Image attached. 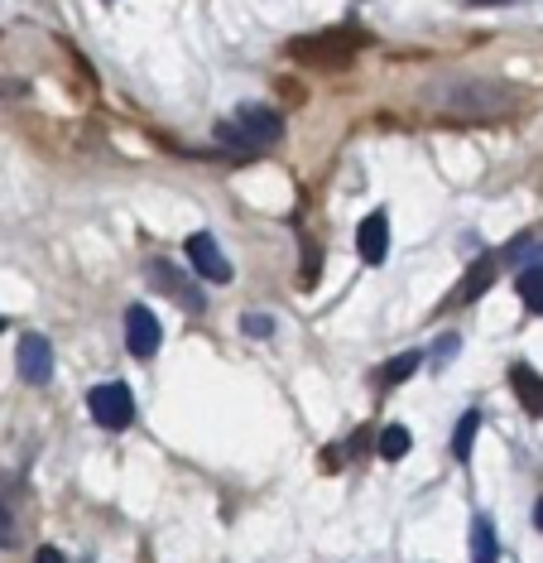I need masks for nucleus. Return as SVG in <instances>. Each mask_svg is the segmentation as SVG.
<instances>
[{
	"mask_svg": "<svg viewBox=\"0 0 543 563\" xmlns=\"http://www.w3.org/2000/svg\"><path fill=\"white\" fill-rule=\"evenodd\" d=\"M284 135V121L275 117L269 107H261V101H245V107H236V117L217 125V140H226V145H275V140Z\"/></svg>",
	"mask_w": 543,
	"mask_h": 563,
	"instance_id": "1",
	"label": "nucleus"
},
{
	"mask_svg": "<svg viewBox=\"0 0 543 563\" xmlns=\"http://www.w3.org/2000/svg\"><path fill=\"white\" fill-rule=\"evenodd\" d=\"M361 44H366L361 30H332V34H313V40H293L289 54L303 63H318V68H346Z\"/></svg>",
	"mask_w": 543,
	"mask_h": 563,
	"instance_id": "2",
	"label": "nucleus"
},
{
	"mask_svg": "<svg viewBox=\"0 0 543 563\" xmlns=\"http://www.w3.org/2000/svg\"><path fill=\"white\" fill-rule=\"evenodd\" d=\"M443 107L457 111V117H496V111L510 107V87H496V82H452L443 92Z\"/></svg>",
	"mask_w": 543,
	"mask_h": 563,
	"instance_id": "3",
	"label": "nucleus"
},
{
	"mask_svg": "<svg viewBox=\"0 0 543 563\" xmlns=\"http://www.w3.org/2000/svg\"><path fill=\"white\" fill-rule=\"evenodd\" d=\"M87 409H92V419L101 429H125L135 419V395L121 380H107V386H97L87 395Z\"/></svg>",
	"mask_w": 543,
	"mask_h": 563,
	"instance_id": "4",
	"label": "nucleus"
},
{
	"mask_svg": "<svg viewBox=\"0 0 543 563\" xmlns=\"http://www.w3.org/2000/svg\"><path fill=\"white\" fill-rule=\"evenodd\" d=\"M184 251H188V265H192V271H198L202 279H212V285H226V279H231V261H226L222 246H217V241L207 236V232H192Z\"/></svg>",
	"mask_w": 543,
	"mask_h": 563,
	"instance_id": "5",
	"label": "nucleus"
},
{
	"mask_svg": "<svg viewBox=\"0 0 543 563\" xmlns=\"http://www.w3.org/2000/svg\"><path fill=\"white\" fill-rule=\"evenodd\" d=\"M15 366H20V376L30 380V386H44V380L54 376V347H48L38 332H24L20 347H15Z\"/></svg>",
	"mask_w": 543,
	"mask_h": 563,
	"instance_id": "6",
	"label": "nucleus"
},
{
	"mask_svg": "<svg viewBox=\"0 0 543 563\" xmlns=\"http://www.w3.org/2000/svg\"><path fill=\"white\" fill-rule=\"evenodd\" d=\"M159 318H154L145 303H131V309H125V347H131L135 356H154L159 352Z\"/></svg>",
	"mask_w": 543,
	"mask_h": 563,
	"instance_id": "7",
	"label": "nucleus"
},
{
	"mask_svg": "<svg viewBox=\"0 0 543 563\" xmlns=\"http://www.w3.org/2000/svg\"><path fill=\"white\" fill-rule=\"evenodd\" d=\"M496 271H500V265H496V261H490V255H481V261H476V265H472V271H467V275H462V285H457V289H452V299L443 303V309H462V303L481 299V294H486L490 285H496Z\"/></svg>",
	"mask_w": 543,
	"mask_h": 563,
	"instance_id": "8",
	"label": "nucleus"
},
{
	"mask_svg": "<svg viewBox=\"0 0 543 563\" xmlns=\"http://www.w3.org/2000/svg\"><path fill=\"white\" fill-rule=\"evenodd\" d=\"M149 279H154V285H164V289H169V294H174L178 303H184L188 313H202V309H207V299L198 294V285H188V279L178 275L169 261H154V265H149Z\"/></svg>",
	"mask_w": 543,
	"mask_h": 563,
	"instance_id": "9",
	"label": "nucleus"
},
{
	"mask_svg": "<svg viewBox=\"0 0 543 563\" xmlns=\"http://www.w3.org/2000/svg\"><path fill=\"white\" fill-rule=\"evenodd\" d=\"M356 246H361V255H366L370 265H380L385 255H390V217L370 212L366 222H361V232H356Z\"/></svg>",
	"mask_w": 543,
	"mask_h": 563,
	"instance_id": "10",
	"label": "nucleus"
},
{
	"mask_svg": "<svg viewBox=\"0 0 543 563\" xmlns=\"http://www.w3.org/2000/svg\"><path fill=\"white\" fill-rule=\"evenodd\" d=\"M510 386H514V395H520V405L529 409L534 419H543V380H539V371L534 366H510Z\"/></svg>",
	"mask_w": 543,
	"mask_h": 563,
	"instance_id": "11",
	"label": "nucleus"
},
{
	"mask_svg": "<svg viewBox=\"0 0 543 563\" xmlns=\"http://www.w3.org/2000/svg\"><path fill=\"white\" fill-rule=\"evenodd\" d=\"M496 554H500L496 530H490L486 516H476V520H472V563H496Z\"/></svg>",
	"mask_w": 543,
	"mask_h": 563,
	"instance_id": "12",
	"label": "nucleus"
},
{
	"mask_svg": "<svg viewBox=\"0 0 543 563\" xmlns=\"http://www.w3.org/2000/svg\"><path fill=\"white\" fill-rule=\"evenodd\" d=\"M514 289H520V299H524V309H529V313H543V265L524 271L520 279H514Z\"/></svg>",
	"mask_w": 543,
	"mask_h": 563,
	"instance_id": "13",
	"label": "nucleus"
},
{
	"mask_svg": "<svg viewBox=\"0 0 543 563\" xmlns=\"http://www.w3.org/2000/svg\"><path fill=\"white\" fill-rule=\"evenodd\" d=\"M476 429H481V415H476V409H467V415H462V419H457V433H452V453H457V457H462V463H467V457H472Z\"/></svg>",
	"mask_w": 543,
	"mask_h": 563,
	"instance_id": "14",
	"label": "nucleus"
},
{
	"mask_svg": "<svg viewBox=\"0 0 543 563\" xmlns=\"http://www.w3.org/2000/svg\"><path fill=\"white\" fill-rule=\"evenodd\" d=\"M375 443H380L385 463H399V457L409 453V429L405 424H390V429H380V439H375Z\"/></svg>",
	"mask_w": 543,
	"mask_h": 563,
	"instance_id": "15",
	"label": "nucleus"
},
{
	"mask_svg": "<svg viewBox=\"0 0 543 563\" xmlns=\"http://www.w3.org/2000/svg\"><path fill=\"white\" fill-rule=\"evenodd\" d=\"M419 362H423L419 352H405V356H395V362L380 371V386H399V380H409L413 371H419Z\"/></svg>",
	"mask_w": 543,
	"mask_h": 563,
	"instance_id": "16",
	"label": "nucleus"
},
{
	"mask_svg": "<svg viewBox=\"0 0 543 563\" xmlns=\"http://www.w3.org/2000/svg\"><path fill=\"white\" fill-rule=\"evenodd\" d=\"M245 332H251V338H269V332H275V318L251 313V318H245Z\"/></svg>",
	"mask_w": 543,
	"mask_h": 563,
	"instance_id": "17",
	"label": "nucleus"
},
{
	"mask_svg": "<svg viewBox=\"0 0 543 563\" xmlns=\"http://www.w3.org/2000/svg\"><path fill=\"white\" fill-rule=\"evenodd\" d=\"M34 563H68V559H63V549L44 544V549H38V554H34Z\"/></svg>",
	"mask_w": 543,
	"mask_h": 563,
	"instance_id": "18",
	"label": "nucleus"
},
{
	"mask_svg": "<svg viewBox=\"0 0 543 563\" xmlns=\"http://www.w3.org/2000/svg\"><path fill=\"white\" fill-rule=\"evenodd\" d=\"M5 540H10V510L0 506V544H5Z\"/></svg>",
	"mask_w": 543,
	"mask_h": 563,
	"instance_id": "19",
	"label": "nucleus"
},
{
	"mask_svg": "<svg viewBox=\"0 0 543 563\" xmlns=\"http://www.w3.org/2000/svg\"><path fill=\"white\" fill-rule=\"evenodd\" d=\"M467 5H510V0H467Z\"/></svg>",
	"mask_w": 543,
	"mask_h": 563,
	"instance_id": "20",
	"label": "nucleus"
},
{
	"mask_svg": "<svg viewBox=\"0 0 543 563\" xmlns=\"http://www.w3.org/2000/svg\"><path fill=\"white\" fill-rule=\"evenodd\" d=\"M534 525H539V530H543V496H539V510H534Z\"/></svg>",
	"mask_w": 543,
	"mask_h": 563,
	"instance_id": "21",
	"label": "nucleus"
},
{
	"mask_svg": "<svg viewBox=\"0 0 543 563\" xmlns=\"http://www.w3.org/2000/svg\"><path fill=\"white\" fill-rule=\"evenodd\" d=\"M0 332H5V318H0Z\"/></svg>",
	"mask_w": 543,
	"mask_h": 563,
	"instance_id": "22",
	"label": "nucleus"
}]
</instances>
